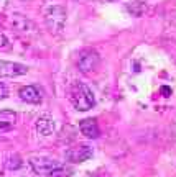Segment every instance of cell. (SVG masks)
Returning a JSON list of instances; mask_svg holds the SVG:
<instances>
[{
    "instance_id": "cell-1",
    "label": "cell",
    "mask_w": 176,
    "mask_h": 177,
    "mask_svg": "<svg viewBox=\"0 0 176 177\" xmlns=\"http://www.w3.org/2000/svg\"><path fill=\"white\" fill-rule=\"evenodd\" d=\"M69 100H71L72 107L79 112L91 110L94 103H96V99H94V94L91 92V88L86 84L79 82V80L72 82L71 87H69Z\"/></svg>"
},
{
    "instance_id": "cell-2",
    "label": "cell",
    "mask_w": 176,
    "mask_h": 177,
    "mask_svg": "<svg viewBox=\"0 0 176 177\" xmlns=\"http://www.w3.org/2000/svg\"><path fill=\"white\" fill-rule=\"evenodd\" d=\"M43 18L46 23V28L53 35H61L66 23V10L59 3H51L43 10Z\"/></svg>"
},
{
    "instance_id": "cell-3",
    "label": "cell",
    "mask_w": 176,
    "mask_h": 177,
    "mask_svg": "<svg viewBox=\"0 0 176 177\" xmlns=\"http://www.w3.org/2000/svg\"><path fill=\"white\" fill-rule=\"evenodd\" d=\"M99 62H100L99 53L94 51V49H91V48L81 51L79 56H77V69L83 72V74H87V75L94 74V72L97 71Z\"/></svg>"
},
{
    "instance_id": "cell-4",
    "label": "cell",
    "mask_w": 176,
    "mask_h": 177,
    "mask_svg": "<svg viewBox=\"0 0 176 177\" xmlns=\"http://www.w3.org/2000/svg\"><path fill=\"white\" fill-rule=\"evenodd\" d=\"M30 166L36 174L46 175V174H51L56 167H59V162L55 159L44 158V156H35V158L30 159Z\"/></svg>"
},
{
    "instance_id": "cell-5",
    "label": "cell",
    "mask_w": 176,
    "mask_h": 177,
    "mask_svg": "<svg viewBox=\"0 0 176 177\" xmlns=\"http://www.w3.org/2000/svg\"><path fill=\"white\" fill-rule=\"evenodd\" d=\"M92 156V148L89 144H76L66 151V159L72 164H79L87 161Z\"/></svg>"
},
{
    "instance_id": "cell-6",
    "label": "cell",
    "mask_w": 176,
    "mask_h": 177,
    "mask_svg": "<svg viewBox=\"0 0 176 177\" xmlns=\"http://www.w3.org/2000/svg\"><path fill=\"white\" fill-rule=\"evenodd\" d=\"M12 28L17 35L25 36V35H31L35 31V23L30 22L25 15H13L12 17Z\"/></svg>"
},
{
    "instance_id": "cell-7",
    "label": "cell",
    "mask_w": 176,
    "mask_h": 177,
    "mask_svg": "<svg viewBox=\"0 0 176 177\" xmlns=\"http://www.w3.org/2000/svg\"><path fill=\"white\" fill-rule=\"evenodd\" d=\"M28 72V67L18 62L0 61V77H18Z\"/></svg>"
},
{
    "instance_id": "cell-8",
    "label": "cell",
    "mask_w": 176,
    "mask_h": 177,
    "mask_svg": "<svg viewBox=\"0 0 176 177\" xmlns=\"http://www.w3.org/2000/svg\"><path fill=\"white\" fill-rule=\"evenodd\" d=\"M17 122H18V116H17L15 112L2 110L0 112V135L12 131L15 126H17Z\"/></svg>"
},
{
    "instance_id": "cell-9",
    "label": "cell",
    "mask_w": 176,
    "mask_h": 177,
    "mask_svg": "<svg viewBox=\"0 0 176 177\" xmlns=\"http://www.w3.org/2000/svg\"><path fill=\"white\" fill-rule=\"evenodd\" d=\"M20 99L23 100V102L26 103H33V105H36V103L41 102V92L38 90V87L35 85H25L20 88Z\"/></svg>"
},
{
    "instance_id": "cell-10",
    "label": "cell",
    "mask_w": 176,
    "mask_h": 177,
    "mask_svg": "<svg viewBox=\"0 0 176 177\" xmlns=\"http://www.w3.org/2000/svg\"><path fill=\"white\" fill-rule=\"evenodd\" d=\"M35 128H36V133L38 135H41V136H50L53 135V131H55V122H53V118H51V115H41L38 120H36V125H35Z\"/></svg>"
},
{
    "instance_id": "cell-11",
    "label": "cell",
    "mask_w": 176,
    "mask_h": 177,
    "mask_svg": "<svg viewBox=\"0 0 176 177\" xmlns=\"http://www.w3.org/2000/svg\"><path fill=\"white\" fill-rule=\"evenodd\" d=\"M79 130L81 133L89 139H96L99 136V125H97L96 118H86V120H81L79 123Z\"/></svg>"
},
{
    "instance_id": "cell-12",
    "label": "cell",
    "mask_w": 176,
    "mask_h": 177,
    "mask_svg": "<svg viewBox=\"0 0 176 177\" xmlns=\"http://www.w3.org/2000/svg\"><path fill=\"white\" fill-rule=\"evenodd\" d=\"M5 167L9 169V171H17V169L22 167V158H20V154L17 152H12L5 158Z\"/></svg>"
},
{
    "instance_id": "cell-13",
    "label": "cell",
    "mask_w": 176,
    "mask_h": 177,
    "mask_svg": "<svg viewBox=\"0 0 176 177\" xmlns=\"http://www.w3.org/2000/svg\"><path fill=\"white\" fill-rule=\"evenodd\" d=\"M127 8H128V12L133 17H142V15L145 13L146 7H145V3H142V2H132V3H128Z\"/></svg>"
},
{
    "instance_id": "cell-14",
    "label": "cell",
    "mask_w": 176,
    "mask_h": 177,
    "mask_svg": "<svg viewBox=\"0 0 176 177\" xmlns=\"http://www.w3.org/2000/svg\"><path fill=\"white\" fill-rule=\"evenodd\" d=\"M50 175H51V177H71V172H69L66 167L59 166V167H56Z\"/></svg>"
},
{
    "instance_id": "cell-15",
    "label": "cell",
    "mask_w": 176,
    "mask_h": 177,
    "mask_svg": "<svg viewBox=\"0 0 176 177\" xmlns=\"http://www.w3.org/2000/svg\"><path fill=\"white\" fill-rule=\"evenodd\" d=\"M7 95H9V88H7V85L3 82H0V100L7 99Z\"/></svg>"
},
{
    "instance_id": "cell-16",
    "label": "cell",
    "mask_w": 176,
    "mask_h": 177,
    "mask_svg": "<svg viewBox=\"0 0 176 177\" xmlns=\"http://www.w3.org/2000/svg\"><path fill=\"white\" fill-rule=\"evenodd\" d=\"M5 48H9V38L3 33H0V49H5Z\"/></svg>"
},
{
    "instance_id": "cell-17",
    "label": "cell",
    "mask_w": 176,
    "mask_h": 177,
    "mask_svg": "<svg viewBox=\"0 0 176 177\" xmlns=\"http://www.w3.org/2000/svg\"><path fill=\"white\" fill-rule=\"evenodd\" d=\"M92 177H110V175L107 174V172H104V171H97Z\"/></svg>"
},
{
    "instance_id": "cell-18",
    "label": "cell",
    "mask_w": 176,
    "mask_h": 177,
    "mask_svg": "<svg viewBox=\"0 0 176 177\" xmlns=\"http://www.w3.org/2000/svg\"><path fill=\"white\" fill-rule=\"evenodd\" d=\"M161 94H165V95H163V97H168V95L171 94V90H170V88H168V87H163V88H161Z\"/></svg>"
},
{
    "instance_id": "cell-19",
    "label": "cell",
    "mask_w": 176,
    "mask_h": 177,
    "mask_svg": "<svg viewBox=\"0 0 176 177\" xmlns=\"http://www.w3.org/2000/svg\"><path fill=\"white\" fill-rule=\"evenodd\" d=\"M0 26H2V18H0Z\"/></svg>"
},
{
    "instance_id": "cell-20",
    "label": "cell",
    "mask_w": 176,
    "mask_h": 177,
    "mask_svg": "<svg viewBox=\"0 0 176 177\" xmlns=\"http://www.w3.org/2000/svg\"><path fill=\"white\" fill-rule=\"evenodd\" d=\"M110 2H115V0H110Z\"/></svg>"
}]
</instances>
